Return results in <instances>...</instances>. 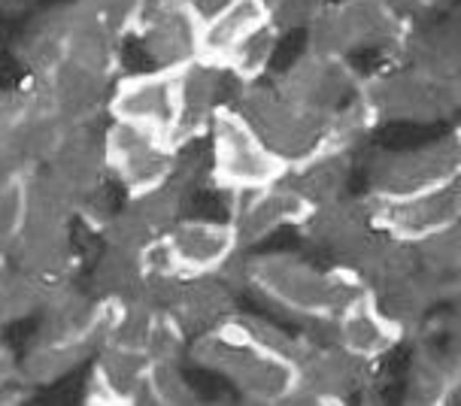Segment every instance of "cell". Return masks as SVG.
I'll return each mask as SVG.
<instances>
[{
	"instance_id": "11",
	"label": "cell",
	"mask_w": 461,
	"mask_h": 406,
	"mask_svg": "<svg viewBox=\"0 0 461 406\" xmlns=\"http://www.w3.org/2000/svg\"><path fill=\"white\" fill-rule=\"evenodd\" d=\"M188 194V182L173 176L167 182L128 197L119 212L104 221L101 234L110 246H125L146 252L152 243L167 237V230L183 219V203Z\"/></svg>"
},
{
	"instance_id": "32",
	"label": "cell",
	"mask_w": 461,
	"mask_h": 406,
	"mask_svg": "<svg viewBox=\"0 0 461 406\" xmlns=\"http://www.w3.org/2000/svg\"><path fill=\"white\" fill-rule=\"evenodd\" d=\"M15 58L31 73V79L49 77L68 58V49H64V6L31 24V31L15 49Z\"/></svg>"
},
{
	"instance_id": "5",
	"label": "cell",
	"mask_w": 461,
	"mask_h": 406,
	"mask_svg": "<svg viewBox=\"0 0 461 406\" xmlns=\"http://www.w3.org/2000/svg\"><path fill=\"white\" fill-rule=\"evenodd\" d=\"M361 95L374 124L413 122L431 124L449 119L461 106V79H438L419 73L407 64L401 70H385L361 79Z\"/></svg>"
},
{
	"instance_id": "8",
	"label": "cell",
	"mask_w": 461,
	"mask_h": 406,
	"mask_svg": "<svg viewBox=\"0 0 461 406\" xmlns=\"http://www.w3.org/2000/svg\"><path fill=\"white\" fill-rule=\"evenodd\" d=\"M361 79L365 77H358V70L349 68L346 58L303 52L285 73H279L274 88L285 101L331 128L337 115L361 97Z\"/></svg>"
},
{
	"instance_id": "37",
	"label": "cell",
	"mask_w": 461,
	"mask_h": 406,
	"mask_svg": "<svg viewBox=\"0 0 461 406\" xmlns=\"http://www.w3.org/2000/svg\"><path fill=\"white\" fill-rule=\"evenodd\" d=\"M24 179L28 176L0 185V252L6 258H10V252L19 243L24 225Z\"/></svg>"
},
{
	"instance_id": "39",
	"label": "cell",
	"mask_w": 461,
	"mask_h": 406,
	"mask_svg": "<svg viewBox=\"0 0 461 406\" xmlns=\"http://www.w3.org/2000/svg\"><path fill=\"white\" fill-rule=\"evenodd\" d=\"M88 10H95L101 19L110 24L119 37L131 34V24H134V13L140 0H86Z\"/></svg>"
},
{
	"instance_id": "44",
	"label": "cell",
	"mask_w": 461,
	"mask_h": 406,
	"mask_svg": "<svg viewBox=\"0 0 461 406\" xmlns=\"http://www.w3.org/2000/svg\"><path fill=\"white\" fill-rule=\"evenodd\" d=\"M452 0H425V10H438V6H449Z\"/></svg>"
},
{
	"instance_id": "40",
	"label": "cell",
	"mask_w": 461,
	"mask_h": 406,
	"mask_svg": "<svg viewBox=\"0 0 461 406\" xmlns=\"http://www.w3.org/2000/svg\"><path fill=\"white\" fill-rule=\"evenodd\" d=\"M24 394V383L19 376V361L6 349H0V403L19 401Z\"/></svg>"
},
{
	"instance_id": "30",
	"label": "cell",
	"mask_w": 461,
	"mask_h": 406,
	"mask_svg": "<svg viewBox=\"0 0 461 406\" xmlns=\"http://www.w3.org/2000/svg\"><path fill=\"white\" fill-rule=\"evenodd\" d=\"M410 403L422 406H443L458 401L461 373L452 355L434 349V346H419L413 367H410Z\"/></svg>"
},
{
	"instance_id": "45",
	"label": "cell",
	"mask_w": 461,
	"mask_h": 406,
	"mask_svg": "<svg viewBox=\"0 0 461 406\" xmlns=\"http://www.w3.org/2000/svg\"><path fill=\"white\" fill-rule=\"evenodd\" d=\"M6 261H10V258H6V255H4V252H0V267H4V264H6Z\"/></svg>"
},
{
	"instance_id": "17",
	"label": "cell",
	"mask_w": 461,
	"mask_h": 406,
	"mask_svg": "<svg viewBox=\"0 0 461 406\" xmlns=\"http://www.w3.org/2000/svg\"><path fill=\"white\" fill-rule=\"evenodd\" d=\"M149 370L152 361L146 358V352L104 346V349L95 352V370L92 379H88L86 403H149Z\"/></svg>"
},
{
	"instance_id": "35",
	"label": "cell",
	"mask_w": 461,
	"mask_h": 406,
	"mask_svg": "<svg viewBox=\"0 0 461 406\" xmlns=\"http://www.w3.org/2000/svg\"><path fill=\"white\" fill-rule=\"evenodd\" d=\"M413 255L419 270L431 273L438 279H458L461 267V230L458 225L443 228L438 234L413 243Z\"/></svg>"
},
{
	"instance_id": "26",
	"label": "cell",
	"mask_w": 461,
	"mask_h": 406,
	"mask_svg": "<svg viewBox=\"0 0 461 406\" xmlns=\"http://www.w3.org/2000/svg\"><path fill=\"white\" fill-rule=\"evenodd\" d=\"M352 176V149L325 146L312 152L310 158L285 170L283 182L294 188L310 206H322L334 197L346 194V182Z\"/></svg>"
},
{
	"instance_id": "9",
	"label": "cell",
	"mask_w": 461,
	"mask_h": 406,
	"mask_svg": "<svg viewBox=\"0 0 461 406\" xmlns=\"http://www.w3.org/2000/svg\"><path fill=\"white\" fill-rule=\"evenodd\" d=\"M370 225L380 234L401 239V243H419V239L438 234L461 221V179L443 182L428 192L407 197H370Z\"/></svg>"
},
{
	"instance_id": "31",
	"label": "cell",
	"mask_w": 461,
	"mask_h": 406,
	"mask_svg": "<svg viewBox=\"0 0 461 406\" xmlns=\"http://www.w3.org/2000/svg\"><path fill=\"white\" fill-rule=\"evenodd\" d=\"M92 349L86 343H58V339H37L28 349V355L19 361V376L24 388H40L49 383H58L77 370L82 361L92 358Z\"/></svg>"
},
{
	"instance_id": "25",
	"label": "cell",
	"mask_w": 461,
	"mask_h": 406,
	"mask_svg": "<svg viewBox=\"0 0 461 406\" xmlns=\"http://www.w3.org/2000/svg\"><path fill=\"white\" fill-rule=\"evenodd\" d=\"M274 22L265 0H228L216 13L201 22V40H197V58L221 68L225 58L252 34L255 28Z\"/></svg>"
},
{
	"instance_id": "16",
	"label": "cell",
	"mask_w": 461,
	"mask_h": 406,
	"mask_svg": "<svg viewBox=\"0 0 461 406\" xmlns=\"http://www.w3.org/2000/svg\"><path fill=\"white\" fill-rule=\"evenodd\" d=\"M34 82L43 91L46 106L68 128L92 124L97 113L110 104V77H104V73L92 68H82V64L70 61V58H64L49 77Z\"/></svg>"
},
{
	"instance_id": "2",
	"label": "cell",
	"mask_w": 461,
	"mask_h": 406,
	"mask_svg": "<svg viewBox=\"0 0 461 406\" xmlns=\"http://www.w3.org/2000/svg\"><path fill=\"white\" fill-rule=\"evenodd\" d=\"M197 367L221 373L249 403H288L298 385V364L252 337L243 316L192 339Z\"/></svg>"
},
{
	"instance_id": "1",
	"label": "cell",
	"mask_w": 461,
	"mask_h": 406,
	"mask_svg": "<svg viewBox=\"0 0 461 406\" xmlns=\"http://www.w3.org/2000/svg\"><path fill=\"white\" fill-rule=\"evenodd\" d=\"M237 279L261 297H267L270 303H276L279 310L310 321L334 319L346 303L367 292L356 273L340 264L331 270H319L310 261L285 252L246 258Z\"/></svg>"
},
{
	"instance_id": "20",
	"label": "cell",
	"mask_w": 461,
	"mask_h": 406,
	"mask_svg": "<svg viewBox=\"0 0 461 406\" xmlns=\"http://www.w3.org/2000/svg\"><path fill=\"white\" fill-rule=\"evenodd\" d=\"M334 10L343 22L352 52L356 49H380L383 55L403 61L413 24L394 13L385 0H337Z\"/></svg>"
},
{
	"instance_id": "12",
	"label": "cell",
	"mask_w": 461,
	"mask_h": 406,
	"mask_svg": "<svg viewBox=\"0 0 461 406\" xmlns=\"http://www.w3.org/2000/svg\"><path fill=\"white\" fill-rule=\"evenodd\" d=\"M298 385L288 403H343L358 388H367L374 361H361L337 343L298 337Z\"/></svg>"
},
{
	"instance_id": "6",
	"label": "cell",
	"mask_w": 461,
	"mask_h": 406,
	"mask_svg": "<svg viewBox=\"0 0 461 406\" xmlns=\"http://www.w3.org/2000/svg\"><path fill=\"white\" fill-rule=\"evenodd\" d=\"M179 149L170 137L143 124L110 122L104 131V158L106 173L125 188L128 194L146 192L176 176Z\"/></svg>"
},
{
	"instance_id": "27",
	"label": "cell",
	"mask_w": 461,
	"mask_h": 406,
	"mask_svg": "<svg viewBox=\"0 0 461 406\" xmlns=\"http://www.w3.org/2000/svg\"><path fill=\"white\" fill-rule=\"evenodd\" d=\"M301 234L316 246H325L331 252H343L352 239L374 230L370 225V201L365 197H334L322 206H312L307 219L301 221Z\"/></svg>"
},
{
	"instance_id": "23",
	"label": "cell",
	"mask_w": 461,
	"mask_h": 406,
	"mask_svg": "<svg viewBox=\"0 0 461 406\" xmlns=\"http://www.w3.org/2000/svg\"><path fill=\"white\" fill-rule=\"evenodd\" d=\"M221 68L210 61H188L179 68V115L176 131H173V143L183 149L194 137L207 134L212 113L219 110V91H221Z\"/></svg>"
},
{
	"instance_id": "22",
	"label": "cell",
	"mask_w": 461,
	"mask_h": 406,
	"mask_svg": "<svg viewBox=\"0 0 461 406\" xmlns=\"http://www.w3.org/2000/svg\"><path fill=\"white\" fill-rule=\"evenodd\" d=\"M82 203L97 197L106 176L104 137H97L92 124H77L68 131L64 143L58 146L55 158L46 164Z\"/></svg>"
},
{
	"instance_id": "3",
	"label": "cell",
	"mask_w": 461,
	"mask_h": 406,
	"mask_svg": "<svg viewBox=\"0 0 461 406\" xmlns=\"http://www.w3.org/2000/svg\"><path fill=\"white\" fill-rule=\"evenodd\" d=\"M252 131L265 140V146L276 158L285 161V167L310 158L312 152L328 146V128L325 122L312 119L301 106L285 101L274 88V82H240L237 104H230Z\"/></svg>"
},
{
	"instance_id": "14",
	"label": "cell",
	"mask_w": 461,
	"mask_h": 406,
	"mask_svg": "<svg viewBox=\"0 0 461 406\" xmlns=\"http://www.w3.org/2000/svg\"><path fill=\"white\" fill-rule=\"evenodd\" d=\"M106 113L113 122L152 128L173 140L179 115V70L155 68L152 73H131L115 82Z\"/></svg>"
},
{
	"instance_id": "18",
	"label": "cell",
	"mask_w": 461,
	"mask_h": 406,
	"mask_svg": "<svg viewBox=\"0 0 461 406\" xmlns=\"http://www.w3.org/2000/svg\"><path fill=\"white\" fill-rule=\"evenodd\" d=\"M328 328H331V343L361 361H380L403 339L401 328L383 316L370 292H361L334 319H328Z\"/></svg>"
},
{
	"instance_id": "19",
	"label": "cell",
	"mask_w": 461,
	"mask_h": 406,
	"mask_svg": "<svg viewBox=\"0 0 461 406\" xmlns=\"http://www.w3.org/2000/svg\"><path fill=\"white\" fill-rule=\"evenodd\" d=\"M170 316L183 328L188 339L210 334L240 316L234 301V288L221 273H203V276H183L176 301L170 306Z\"/></svg>"
},
{
	"instance_id": "33",
	"label": "cell",
	"mask_w": 461,
	"mask_h": 406,
	"mask_svg": "<svg viewBox=\"0 0 461 406\" xmlns=\"http://www.w3.org/2000/svg\"><path fill=\"white\" fill-rule=\"evenodd\" d=\"M46 292L24 270L6 261L0 267V325H13V321L31 319L43 312Z\"/></svg>"
},
{
	"instance_id": "10",
	"label": "cell",
	"mask_w": 461,
	"mask_h": 406,
	"mask_svg": "<svg viewBox=\"0 0 461 406\" xmlns=\"http://www.w3.org/2000/svg\"><path fill=\"white\" fill-rule=\"evenodd\" d=\"M201 22L192 0H140L131 34L140 37L155 68L179 70L197 58Z\"/></svg>"
},
{
	"instance_id": "38",
	"label": "cell",
	"mask_w": 461,
	"mask_h": 406,
	"mask_svg": "<svg viewBox=\"0 0 461 406\" xmlns=\"http://www.w3.org/2000/svg\"><path fill=\"white\" fill-rule=\"evenodd\" d=\"M188 337L170 312H155L149 337H146V358L149 361H179L185 352Z\"/></svg>"
},
{
	"instance_id": "7",
	"label": "cell",
	"mask_w": 461,
	"mask_h": 406,
	"mask_svg": "<svg viewBox=\"0 0 461 406\" xmlns=\"http://www.w3.org/2000/svg\"><path fill=\"white\" fill-rule=\"evenodd\" d=\"M461 179V137L449 131L447 137L425 143L410 152H385L367 173L370 197H407L438 188L443 182Z\"/></svg>"
},
{
	"instance_id": "21",
	"label": "cell",
	"mask_w": 461,
	"mask_h": 406,
	"mask_svg": "<svg viewBox=\"0 0 461 406\" xmlns=\"http://www.w3.org/2000/svg\"><path fill=\"white\" fill-rule=\"evenodd\" d=\"M119 43L122 37L95 10H88L86 0L64 6V49L70 61L113 79L119 70Z\"/></svg>"
},
{
	"instance_id": "43",
	"label": "cell",
	"mask_w": 461,
	"mask_h": 406,
	"mask_svg": "<svg viewBox=\"0 0 461 406\" xmlns=\"http://www.w3.org/2000/svg\"><path fill=\"white\" fill-rule=\"evenodd\" d=\"M192 4H194V10L201 13V19H207V15L216 13L219 6H225L228 0H192Z\"/></svg>"
},
{
	"instance_id": "28",
	"label": "cell",
	"mask_w": 461,
	"mask_h": 406,
	"mask_svg": "<svg viewBox=\"0 0 461 406\" xmlns=\"http://www.w3.org/2000/svg\"><path fill=\"white\" fill-rule=\"evenodd\" d=\"M146 276H149V267H146L143 252L106 243V252L97 261L92 279L95 297L113 303H143Z\"/></svg>"
},
{
	"instance_id": "34",
	"label": "cell",
	"mask_w": 461,
	"mask_h": 406,
	"mask_svg": "<svg viewBox=\"0 0 461 406\" xmlns=\"http://www.w3.org/2000/svg\"><path fill=\"white\" fill-rule=\"evenodd\" d=\"M276 43H279V28H276V24L274 22L261 24V28H255L252 34L246 37L243 43L225 58L221 70L234 73V77L240 79V82H258V79H265L270 61H274Z\"/></svg>"
},
{
	"instance_id": "24",
	"label": "cell",
	"mask_w": 461,
	"mask_h": 406,
	"mask_svg": "<svg viewBox=\"0 0 461 406\" xmlns=\"http://www.w3.org/2000/svg\"><path fill=\"white\" fill-rule=\"evenodd\" d=\"M10 261L28 273L46 294L70 288L73 276H77V252L70 243V230L19 237V243L10 252Z\"/></svg>"
},
{
	"instance_id": "42",
	"label": "cell",
	"mask_w": 461,
	"mask_h": 406,
	"mask_svg": "<svg viewBox=\"0 0 461 406\" xmlns=\"http://www.w3.org/2000/svg\"><path fill=\"white\" fill-rule=\"evenodd\" d=\"M385 4H389L398 15H403L407 22L413 19V15L425 13V0H385Z\"/></svg>"
},
{
	"instance_id": "36",
	"label": "cell",
	"mask_w": 461,
	"mask_h": 406,
	"mask_svg": "<svg viewBox=\"0 0 461 406\" xmlns=\"http://www.w3.org/2000/svg\"><path fill=\"white\" fill-rule=\"evenodd\" d=\"M197 394L179 370V361H152L149 370V403L179 406L194 403Z\"/></svg>"
},
{
	"instance_id": "15",
	"label": "cell",
	"mask_w": 461,
	"mask_h": 406,
	"mask_svg": "<svg viewBox=\"0 0 461 406\" xmlns=\"http://www.w3.org/2000/svg\"><path fill=\"white\" fill-rule=\"evenodd\" d=\"M167 267L179 276H203L219 273L240 252L228 221L210 219H179L161 239Z\"/></svg>"
},
{
	"instance_id": "4",
	"label": "cell",
	"mask_w": 461,
	"mask_h": 406,
	"mask_svg": "<svg viewBox=\"0 0 461 406\" xmlns=\"http://www.w3.org/2000/svg\"><path fill=\"white\" fill-rule=\"evenodd\" d=\"M207 134L212 140L210 179L221 192L230 194L243 188H261L285 176V161L270 152L265 140L230 104H219Z\"/></svg>"
},
{
	"instance_id": "29",
	"label": "cell",
	"mask_w": 461,
	"mask_h": 406,
	"mask_svg": "<svg viewBox=\"0 0 461 406\" xmlns=\"http://www.w3.org/2000/svg\"><path fill=\"white\" fill-rule=\"evenodd\" d=\"M403 61L419 73L438 79L461 77V31L458 22H443L428 31H413L407 40Z\"/></svg>"
},
{
	"instance_id": "13",
	"label": "cell",
	"mask_w": 461,
	"mask_h": 406,
	"mask_svg": "<svg viewBox=\"0 0 461 406\" xmlns=\"http://www.w3.org/2000/svg\"><path fill=\"white\" fill-rule=\"evenodd\" d=\"M312 206L288 188L283 179L261 188H243L230 192V215L228 225L234 230L237 248H252L274 237L279 228H298L310 215Z\"/></svg>"
},
{
	"instance_id": "41",
	"label": "cell",
	"mask_w": 461,
	"mask_h": 406,
	"mask_svg": "<svg viewBox=\"0 0 461 406\" xmlns=\"http://www.w3.org/2000/svg\"><path fill=\"white\" fill-rule=\"evenodd\" d=\"M24 113V91H0V143H6Z\"/></svg>"
}]
</instances>
